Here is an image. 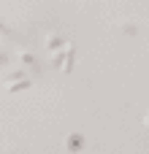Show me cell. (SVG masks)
I'll return each mask as SVG.
<instances>
[{"instance_id":"obj_1","label":"cell","mask_w":149,"mask_h":154,"mask_svg":"<svg viewBox=\"0 0 149 154\" xmlns=\"http://www.w3.org/2000/svg\"><path fill=\"white\" fill-rule=\"evenodd\" d=\"M24 87H30V81L24 79V81H19V84H11L8 87V92H16V89H24Z\"/></svg>"}]
</instances>
